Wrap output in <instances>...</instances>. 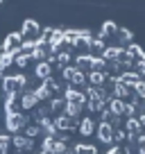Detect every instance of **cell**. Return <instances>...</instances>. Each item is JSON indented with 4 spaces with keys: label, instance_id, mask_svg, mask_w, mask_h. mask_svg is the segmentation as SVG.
<instances>
[{
    "label": "cell",
    "instance_id": "1",
    "mask_svg": "<svg viewBox=\"0 0 145 154\" xmlns=\"http://www.w3.org/2000/svg\"><path fill=\"white\" fill-rule=\"evenodd\" d=\"M95 136H97V140H100V143L113 145V127L109 125V122L100 120V125L95 127Z\"/></svg>",
    "mask_w": 145,
    "mask_h": 154
},
{
    "label": "cell",
    "instance_id": "2",
    "mask_svg": "<svg viewBox=\"0 0 145 154\" xmlns=\"http://www.w3.org/2000/svg\"><path fill=\"white\" fill-rule=\"evenodd\" d=\"M125 131H127L129 136H138V134H140V120L136 118V116H134V118H127Z\"/></svg>",
    "mask_w": 145,
    "mask_h": 154
},
{
    "label": "cell",
    "instance_id": "3",
    "mask_svg": "<svg viewBox=\"0 0 145 154\" xmlns=\"http://www.w3.org/2000/svg\"><path fill=\"white\" fill-rule=\"evenodd\" d=\"M134 143H136V154H145V136H140V134H138Z\"/></svg>",
    "mask_w": 145,
    "mask_h": 154
},
{
    "label": "cell",
    "instance_id": "4",
    "mask_svg": "<svg viewBox=\"0 0 145 154\" xmlns=\"http://www.w3.org/2000/svg\"><path fill=\"white\" fill-rule=\"evenodd\" d=\"M106 154H122V147H118V145H111Z\"/></svg>",
    "mask_w": 145,
    "mask_h": 154
}]
</instances>
